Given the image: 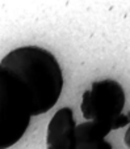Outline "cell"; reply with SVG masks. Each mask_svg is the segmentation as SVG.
<instances>
[{"label": "cell", "instance_id": "obj_1", "mask_svg": "<svg viewBox=\"0 0 130 149\" xmlns=\"http://www.w3.org/2000/svg\"><path fill=\"white\" fill-rule=\"evenodd\" d=\"M0 71L22 86L30 116L47 113L55 106L63 89V74L57 58L38 46H24L7 54Z\"/></svg>", "mask_w": 130, "mask_h": 149}, {"label": "cell", "instance_id": "obj_2", "mask_svg": "<svg viewBox=\"0 0 130 149\" xmlns=\"http://www.w3.org/2000/svg\"><path fill=\"white\" fill-rule=\"evenodd\" d=\"M30 122L28 98L22 86L0 71V149L18 141Z\"/></svg>", "mask_w": 130, "mask_h": 149}, {"label": "cell", "instance_id": "obj_3", "mask_svg": "<svg viewBox=\"0 0 130 149\" xmlns=\"http://www.w3.org/2000/svg\"><path fill=\"white\" fill-rule=\"evenodd\" d=\"M125 92L116 80L107 79L92 82L82 98L80 110L87 120L117 122L122 116Z\"/></svg>", "mask_w": 130, "mask_h": 149}, {"label": "cell", "instance_id": "obj_4", "mask_svg": "<svg viewBox=\"0 0 130 149\" xmlns=\"http://www.w3.org/2000/svg\"><path fill=\"white\" fill-rule=\"evenodd\" d=\"M75 127L72 109H59L47 126L46 149H76Z\"/></svg>", "mask_w": 130, "mask_h": 149}, {"label": "cell", "instance_id": "obj_5", "mask_svg": "<svg viewBox=\"0 0 130 149\" xmlns=\"http://www.w3.org/2000/svg\"><path fill=\"white\" fill-rule=\"evenodd\" d=\"M129 115H124L117 122L88 120L75 127L76 149H96L105 141V136L113 130L129 124Z\"/></svg>", "mask_w": 130, "mask_h": 149}, {"label": "cell", "instance_id": "obj_6", "mask_svg": "<svg viewBox=\"0 0 130 149\" xmlns=\"http://www.w3.org/2000/svg\"><path fill=\"white\" fill-rule=\"evenodd\" d=\"M128 115H129V119H130V114H128ZM125 144L128 145V148L130 149V120H129V128L125 134Z\"/></svg>", "mask_w": 130, "mask_h": 149}, {"label": "cell", "instance_id": "obj_7", "mask_svg": "<svg viewBox=\"0 0 130 149\" xmlns=\"http://www.w3.org/2000/svg\"><path fill=\"white\" fill-rule=\"evenodd\" d=\"M96 149H113V148H112V145H110L108 141H104L101 145H100V147H97Z\"/></svg>", "mask_w": 130, "mask_h": 149}]
</instances>
